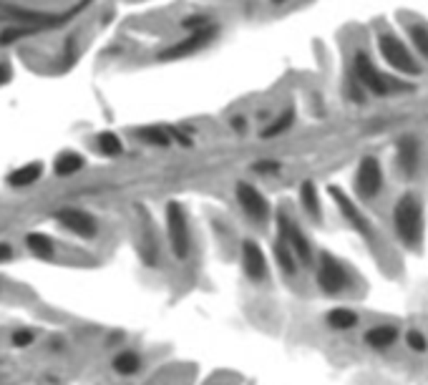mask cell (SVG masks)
Listing matches in <instances>:
<instances>
[{"instance_id": "31", "label": "cell", "mask_w": 428, "mask_h": 385, "mask_svg": "<svg viewBox=\"0 0 428 385\" xmlns=\"http://www.w3.org/2000/svg\"><path fill=\"white\" fill-rule=\"evenodd\" d=\"M13 254H15V249H13L10 245H6V242H0V262L13 259Z\"/></svg>"}, {"instance_id": "21", "label": "cell", "mask_w": 428, "mask_h": 385, "mask_svg": "<svg viewBox=\"0 0 428 385\" xmlns=\"http://www.w3.org/2000/svg\"><path fill=\"white\" fill-rule=\"evenodd\" d=\"M83 166H86V159H83L78 152H63L61 157L56 159L53 171H56V177L66 179V177H73V174H78Z\"/></svg>"}, {"instance_id": "6", "label": "cell", "mask_w": 428, "mask_h": 385, "mask_svg": "<svg viewBox=\"0 0 428 385\" xmlns=\"http://www.w3.org/2000/svg\"><path fill=\"white\" fill-rule=\"evenodd\" d=\"M234 196H237L239 209L245 212V217L255 224H267L272 217V207L267 202V196L250 182H239L234 187Z\"/></svg>"}, {"instance_id": "26", "label": "cell", "mask_w": 428, "mask_h": 385, "mask_svg": "<svg viewBox=\"0 0 428 385\" xmlns=\"http://www.w3.org/2000/svg\"><path fill=\"white\" fill-rule=\"evenodd\" d=\"M408 36H411V41H413L415 51L421 53V56L428 61V28L426 26H411Z\"/></svg>"}, {"instance_id": "33", "label": "cell", "mask_w": 428, "mask_h": 385, "mask_svg": "<svg viewBox=\"0 0 428 385\" xmlns=\"http://www.w3.org/2000/svg\"><path fill=\"white\" fill-rule=\"evenodd\" d=\"M272 3H275V6H283V3H287V0H272Z\"/></svg>"}, {"instance_id": "10", "label": "cell", "mask_w": 428, "mask_h": 385, "mask_svg": "<svg viewBox=\"0 0 428 385\" xmlns=\"http://www.w3.org/2000/svg\"><path fill=\"white\" fill-rule=\"evenodd\" d=\"M239 265H242L245 277L255 284L264 282L267 275H270V270H267V257H264L262 247L255 240H245L239 245Z\"/></svg>"}, {"instance_id": "7", "label": "cell", "mask_w": 428, "mask_h": 385, "mask_svg": "<svg viewBox=\"0 0 428 385\" xmlns=\"http://www.w3.org/2000/svg\"><path fill=\"white\" fill-rule=\"evenodd\" d=\"M327 191H330V199L335 202V207H338V212H340V217L350 224L355 232L363 237V240H368V242H373L376 240V229H373V224L368 221V217L363 215L358 209V204L352 202L350 196L345 194V191L340 189V187H327Z\"/></svg>"}, {"instance_id": "8", "label": "cell", "mask_w": 428, "mask_h": 385, "mask_svg": "<svg viewBox=\"0 0 428 385\" xmlns=\"http://www.w3.org/2000/svg\"><path fill=\"white\" fill-rule=\"evenodd\" d=\"M383 184H385L383 166H380L378 157L360 159L358 171H355V189H358L360 199H365V202L376 199V196L383 191Z\"/></svg>"}, {"instance_id": "18", "label": "cell", "mask_w": 428, "mask_h": 385, "mask_svg": "<svg viewBox=\"0 0 428 385\" xmlns=\"http://www.w3.org/2000/svg\"><path fill=\"white\" fill-rule=\"evenodd\" d=\"M25 247L31 249V254H36L38 259H53L56 257V242L50 240L43 232H31L25 234Z\"/></svg>"}, {"instance_id": "19", "label": "cell", "mask_w": 428, "mask_h": 385, "mask_svg": "<svg viewBox=\"0 0 428 385\" xmlns=\"http://www.w3.org/2000/svg\"><path fill=\"white\" fill-rule=\"evenodd\" d=\"M272 257H275L277 267H280V272H283V275L295 277V275H297V257H295V252H292V247H290L287 242L277 240L275 247H272Z\"/></svg>"}, {"instance_id": "13", "label": "cell", "mask_w": 428, "mask_h": 385, "mask_svg": "<svg viewBox=\"0 0 428 385\" xmlns=\"http://www.w3.org/2000/svg\"><path fill=\"white\" fill-rule=\"evenodd\" d=\"M398 337H401V333H398V328H393V325H373V328L365 330L363 342L371 347V350H388V347L396 345Z\"/></svg>"}, {"instance_id": "23", "label": "cell", "mask_w": 428, "mask_h": 385, "mask_svg": "<svg viewBox=\"0 0 428 385\" xmlns=\"http://www.w3.org/2000/svg\"><path fill=\"white\" fill-rule=\"evenodd\" d=\"M136 136L144 141V144L159 146V149H166V146L171 144V133L166 126H141V129H136Z\"/></svg>"}, {"instance_id": "17", "label": "cell", "mask_w": 428, "mask_h": 385, "mask_svg": "<svg viewBox=\"0 0 428 385\" xmlns=\"http://www.w3.org/2000/svg\"><path fill=\"white\" fill-rule=\"evenodd\" d=\"M300 207L302 212L310 217L313 221H320V191L315 187V182H302L300 184Z\"/></svg>"}, {"instance_id": "14", "label": "cell", "mask_w": 428, "mask_h": 385, "mask_svg": "<svg viewBox=\"0 0 428 385\" xmlns=\"http://www.w3.org/2000/svg\"><path fill=\"white\" fill-rule=\"evenodd\" d=\"M41 177H43V164L41 161H31V164H23L18 169H13L8 174V184L15 187V189H25V187L36 184Z\"/></svg>"}, {"instance_id": "4", "label": "cell", "mask_w": 428, "mask_h": 385, "mask_svg": "<svg viewBox=\"0 0 428 385\" xmlns=\"http://www.w3.org/2000/svg\"><path fill=\"white\" fill-rule=\"evenodd\" d=\"M352 76L363 86V91H371L373 96H390L393 91L411 89V86H403V83L393 81L385 73H380L371 58L365 56V51H358L355 58H352Z\"/></svg>"}, {"instance_id": "22", "label": "cell", "mask_w": 428, "mask_h": 385, "mask_svg": "<svg viewBox=\"0 0 428 385\" xmlns=\"http://www.w3.org/2000/svg\"><path fill=\"white\" fill-rule=\"evenodd\" d=\"M292 124H295V111H292V108H285V111H280V114L275 116L272 124H267V126L262 129V139H277V136H283V133H287L290 129H292Z\"/></svg>"}, {"instance_id": "32", "label": "cell", "mask_w": 428, "mask_h": 385, "mask_svg": "<svg viewBox=\"0 0 428 385\" xmlns=\"http://www.w3.org/2000/svg\"><path fill=\"white\" fill-rule=\"evenodd\" d=\"M10 78H13V71H10V66H8V64H0V83L10 81Z\"/></svg>"}, {"instance_id": "9", "label": "cell", "mask_w": 428, "mask_h": 385, "mask_svg": "<svg viewBox=\"0 0 428 385\" xmlns=\"http://www.w3.org/2000/svg\"><path fill=\"white\" fill-rule=\"evenodd\" d=\"M217 36H220V28H217V26H209V28H204V31L189 33L184 41L169 45L166 51L159 53V61H179V58H184V56L199 53L201 48H207L209 43H214V41H217Z\"/></svg>"}, {"instance_id": "29", "label": "cell", "mask_w": 428, "mask_h": 385, "mask_svg": "<svg viewBox=\"0 0 428 385\" xmlns=\"http://www.w3.org/2000/svg\"><path fill=\"white\" fill-rule=\"evenodd\" d=\"M280 169H283V164H280V161H270V159L252 164V171H255V174H267V177H270V174H277Z\"/></svg>"}, {"instance_id": "5", "label": "cell", "mask_w": 428, "mask_h": 385, "mask_svg": "<svg viewBox=\"0 0 428 385\" xmlns=\"http://www.w3.org/2000/svg\"><path fill=\"white\" fill-rule=\"evenodd\" d=\"M378 51L396 73H401V76H421V64L415 61V56L406 48V43L396 38L393 33H380L378 36Z\"/></svg>"}, {"instance_id": "1", "label": "cell", "mask_w": 428, "mask_h": 385, "mask_svg": "<svg viewBox=\"0 0 428 385\" xmlns=\"http://www.w3.org/2000/svg\"><path fill=\"white\" fill-rule=\"evenodd\" d=\"M393 229L406 249H413V252L421 249L423 232H426V209L415 191H406L398 196L396 207H393Z\"/></svg>"}, {"instance_id": "28", "label": "cell", "mask_w": 428, "mask_h": 385, "mask_svg": "<svg viewBox=\"0 0 428 385\" xmlns=\"http://www.w3.org/2000/svg\"><path fill=\"white\" fill-rule=\"evenodd\" d=\"M182 26L189 28L192 33H194V31H204V28L212 26V18H209V15H192V18L182 20Z\"/></svg>"}, {"instance_id": "16", "label": "cell", "mask_w": 428, "mask_h": 385, "mask_svg": "<svg viewBox=\"0 0 428 385\" xmlns=\"http://www.w3.org/2000/svg\"><path fill=\"white\" fill-rule=\"evenodd\" d=\"M141 355L136 353V350H121V353L113 355L111 360V368L116 375H121V378H131V375H136L138 370H141Z\"/></svg>"}, {"instance_id": "11", "label": "cell", "mask_w": 428, "mask_h": 385, "mask_svg": "<svg viewBox=\"0 0 428 385\" xmlns=\"http://www.w3.org/2000/svg\"><path fill=\"white\" fill-rule=\"evenodd\" d=\"M53 217H56V221L63 229L73 232L81 240H94L96 234H99V221H96L94 215H88L86 209H73V207L58 209Z\"/></svg>"}, {"instance_id": "24", "label": "cell", "mask_w": 428, "mask_h": 385, "mask_svg": "<svg viewBox=\"0 0 428 385\" xmlns=\"http://www.w3.org/2000/svg\"><path fill=\"white\" fill-rule=\"evenodd\" d=\"M96 146H99V152L104 154V157H108V159H116V157H121V154H124V144H121V139L113 131L99 133Z\"/></svg>"}, {"instance_id": "25", "label": "cell", "mask_w": 428, "mask_h": 385, "mask_svg": "<svg viewBox=\"0 0 428 385\" xmlns=\"http://www.w3.org/2000/svg\"><path fill=\"white\" fill-rule=\"evenodd\" d=\"M406 347L415 355L428 353V337L421 333V330H408V333H406Z\"/></svg>"}, {"instance_id": "15", "label": "cell", "mask_w": 428, "mask_h": 385, "mask_svg": "<svg viewBox=\"0 0 428 385\" xmlns=\"http://www.w3.org/2000/svg\"><path fill=\"white\" fill-rule=\"evenodd\" d=\"M287 245L292 247V252H295L297 262H302V265H313V262H315V249H313V245H310V240L305 237V232H302V229L297 227V224H292V229H290Z\"/></svg>"}, {"instance_id": "27", "label": "cell", "mask_w": 428, "mask_h": 385, "mask_svg": "<svg viewBox=\"0 0 428 385\" xmlns=\"http://www.w3.org/2000/svg\"><path fill=\"white\" fill-rule=\"evenodd\" d=\"M31 33H36V28H8V31L0 33V45H10L15 41L25 38V36H31Z\"/></svg>"}, {"instance_id": "3", "label": "cell", "mask_w": 428, "mask_h": 385, "mask_svg": "<svg viewBox=\"0 0 428 385\" xmlns=\"http://www.w3.org/2000/svg\"><path fill=\"white\" fill-rule=\"evenodd\" d=\"M166 240L174 259L184 262L192 254V227H189L187 209L179 202L166 204Z\"/></svg>"}, {"instance_id": "12", "label": "cell", "mask_w": 428, "mask_h": 385, "mask_svg": "<svg viewBox=\"0 0 428 385\" xmlns=\"http://www.w3.org/2000/svg\"><path fill=\"white\" fill-rule=\"evenodd\" d=\"M396 166L403 177H415V171L421 166V144L415 136H406L396 146Z\"/></svg>"}, {"instance_id": "2", "label": "cell", "mask_w": 428, "mask_h": 385, "mask_svg": "<svg viewBox=\"0 0 428 385\" xmlns=\"http://www.w3.org/2000/svg\"><path fill=\"white\" fill-rule=\"evenodd\" d=\"M315 282H318L322 295H327V297L345 295V292L352 287V277H350V272H348V267L330 252H320V257H318Z\"/></svg>"}, {"instance_id": "20", "label": "cell", "mask_w": 428, "mask_h": 385, "mask_svg": "<svg viewBox=\"0 0 428 385\" xmlns=\"http://www.w3.org/2000/svg\"><path fill=\"white\" fill-rule=\"evenodd\" d=\"M325 322L330 330H338V333H348V330H352L355 325H358V312L350 307H335L330 310L325 315Z\"/></svg>"}, {"instance_id": "30", "label": "cell", "mask_w": 428, "mask_h": 385, "mask_svg": "<svg viewBox=\"0 0 428 385\" xmlns=\"http://www.w3.org/2000/svg\"><path fill=\"white\" fill-rule=\"evenodd\" d=\"M33 340H36V333H33V330H18V333L10 335V342L15 347H28V345H33Z\"/></svg>"}]
</instances>
